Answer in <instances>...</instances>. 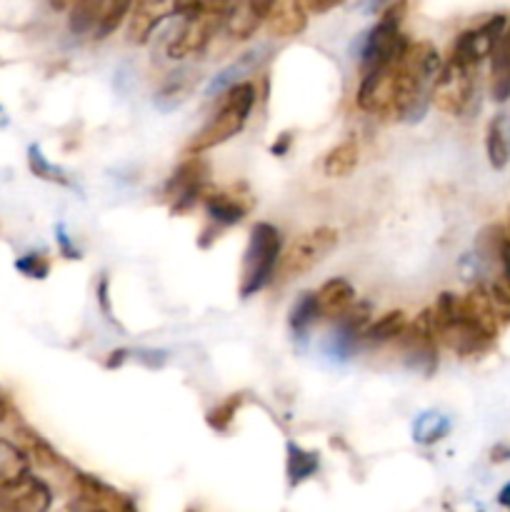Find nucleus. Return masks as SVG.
I'll return each instance as SVG.
<instances>
[{
	"label": "nucleus",
	"mask_w": 510,
	"mask_h": 512,
	"mask_svg": "<svg viewBox=\"0 0 510 512\" xmlns=\"http://www.w3.org/2000/svg\"><path fill=\"white\" fill-rule=\"evenodd\" d=\"M280 255H283V238L280 230L270 223H258L250 233L248 250L243 260V280H240V295L260 293L265 285H270L278 273Z\"/></svg>",
	"instance_id": "39448f33"
},
{
	"label": "nucleus",
	"mask_w": 510,
	"mask_h": 512,
	"mask_svg": "<svg viewBox=\"0 0 510 512\" xmlns=\"http://www.w3.org/2000/svg\"><path fill=\"white\" fill-rule=\"evenodd\" d=\"M430 318H433V330L435 338H438V345L453 350L460 358L483 355L495 343V338H498V333H493L483 323H478L465 310L463 298H458L453 293H440V298L430 308Z\"/></svg>",
	"instance_id": "f03ea898"
},
{
	"label": "nucleus",
	"mask_w": 510,
	"mask_h": 512,
	"mask_svg": "<svg viewBox=\"0 0 510 512\" xmlns=\"http://www.w3.org/2000/svg\"><path fill=\"white\" fill-rule=\"evenodd\" d=\"M403 15L405 0H393L385 8V13L380 15V20L373 25L368 38H365L363 50H360V73H373V70H380L385 65L395 63L398 58H403V53L410 45V40L400 30Z\"/></svg>",
	"instance_id": "423d86ee"
},
{
	"label": "nucleus",
	"mask_w": 510,
	"mask_h": 512,
	"mask_svg": "<svg viewBox=\"0 0 510 512\" xmlns=\"http://www.w3.org/2000/svg\"><path fill=\"white\" fill-rule=\"evenodd\" d=\"M303 3H305V8H308L310 15H323V13H328V10L338 8L343 0H303Z\"/></svg>",
	"instance_id": "72a5a7b5"
},
{
	"label": "nucleus",
	"mask_w": 510,
	"mask_h": 512,
	"mask_svg": "<svg viewBox=\"0 0 510 512\" xmlns=\"http://www.w3.org/2000/svg\"><path fill=\"white\" fill-rule=\"evenodd\" d=\"M30 168H33L35 175H40V178H48V180H58V183H65V178L60 175L58 168H53V165L48 163V160L40 155L38 148H30Z\"/></svg>",
	"instance_id": "2f4dec72"
},
{
	"label": "nucleus",
	"mask_w": 510,
	"mask_h": 512,
	"mask_svg": "<svg viewBox=\"0 0 510 512\" xmlns=\"http://www.w3.org/2000/svg\"><path fill=\"white\" fill-rule=\"evenodd\" d=\"M108 3L110 0H75V5L70 8V30L75 35H83L98 28Z\"/></svg>",
	"instance_id": "4be33fe9"
},
{
	"label": "nucleus",
	"mask_w": 510,
	"mask_h": 512,
	"mask_svg": "<svg viewBox=\"0 0 510 512\" xmlns=\"http://www.w3.org/2000/svg\"><path fill=\"white\" fill-rule=\"evenodd\" d=\"M498 503H500V508H505L510 512V483L503 485V490L498 493Z\"/></svg>",
	"instance_id": "4c0bfd02"
},
{
	"label": "nucleus",
	"mask_w": 510,
	"mask_h": 512,
	"mask_svg": "<svg viewBox=\"0 0 510 512\" xmlns=\"http://www.w3.org/2000/svg\"><path fill=\"white\" fill-rule=\"evenodd\" d=\"M508 20V15L498 13L493 15V18L485 20V23H480L478 28L463 30V33L453 40V48H450L448 58H455L460 60V63H468L473 65V68H478L483 60H490L500 35L508 28Z\"/></svg>",
	"instance_id": "1a4fd4ad"
},
{
	"label": "nucleus",
	"mask_w": 510,
	"mask_h": 512,
	"mask_svg": "<svg viewBox=\"0 0 510 512\" xmlns=\"http://www.w3.org/2000/svg\"><path fill=\"white\" fill-rule=\"evenodd\" d=\"M318 453L303 450L300 445L288 443V480L290 485H300L318 473Z\"/></svg>",
	"instance_id": "5701e85b"
},
{
	"label": "nucleus",
	"mask_w": 510,
	"mask_h": 512,
	"mask_svg": "<svg viewBox=\"0 0 510 512\" xmlns=\"http://www.w3.org/2000/svg\"><path fill=\"white\" fill-rule=\"evenodd\" d=\"M320 318L338 320L355 305V288L345 278H330L315 290Z\"/></svg>",
	"instance_id": "dca6fc26"
},
{
	"label": "nucleus",
	"mask_w": 510,
	"mask_h": 512,
	"mask_svg": "<svg viewBox=\"0 0 510 512\" xmlns=\"http://www.w3.org/2000/svg\"><path fill=\"white\" fill-rule=\"evenodd\" d=\"M238 405H240V398H228L225 403H220L218 408H213L208 413V425L213 430H220V433H225L228 430V425L233 423L235 413H238Z\"/></svg>",
	"instance_id": "c756f323"
},
{
	"label": "nucleus",
	"mask_w": 510,
	"mask_h": 512,
	"mask_svg": "<svg viewBox=\"0 0 510 512\" xmlns=\"http://www.w3.org/2000/svg\"><path fill=\"white\" fill-rule=\"evenodd\" d=\"M238 3L243 5L245 10H250L260 23H265V18H268L270 10H273L275 0H238Z\"/></svg>",
	"instance_id": "473e14b6"
},
{
	"label": "nucleus",
	"mask_w": 510,
	"mask_h": 512,
	"mask_svg": "<svg viewBox=\"0 0 510 512\" xmlns=\"http://www.w3.org/2000/svg\"><path fill=\"white\" fill-rule=\"evenodd\" d=\"M255 95H258V90L250 80H240V83L223 90L218 108L213 110V115L205 120L203 128L188 143V155H200L205 150H213L215 145H223L230 138H235L243 130V125L248 123V115L255 105Z\"/></svg>",
	"instance_id": "7ed1b4c3"
},
{
	"label": "nucleus",
	"mask_w": 510,
	"mask_h": 512,
	"mask_svg": "<svg viewBox=\"0 0 510 512\" xmlns=\"http://www.w3.org/2000/svg\"><path fill=\"white\" fill-rule=\"evenodd\" d=\"M475 73H478V68H473V65L445 58L443 68L435 75L433 88H430V103L440 113L453 115V118L465 115L475 98Z\"/></svg>",
	"instance_id": "0eeeda50"
},
{
	"label": "nucleus",
	"mask_w": 510,
	"mask_h": 512,
	"mask_svg": "<svg viewBox=\"0 0 510 512\" xmlns=\"http://www.w3.org/2000/svg\"><path fill=\"white\" fill-rule=\"evenodd\" d=\"M48 5L53 10H58V13H65V10H70L75 5V0H48Z\"/></svg>",
	"instance_id": "e433bc0d"
},
{
	"label": "nucleus",
	"mask_w": 510,
	"mask_h": 512,
	"mask_svg": "<svg viewBox=\"0 0 510 512\" xmlns=\"http://www.w3.org/2000/svg\"><path fill=\"white\" fill-rule=\"evenodd\" d=\"M490 95L495 103L510 100V20L490 55Z\"/></svg>",
	"instance_id": "f3484780"
},
{
	"label": "nucleus",
	"mask_w": 510,
	"mask_h": 512,
	"mask_svg": "<svg viewBox=\"0 0 510 512\" xmlns=\"http://www.w3.org/2000/svg\"><path fill=\"white\" fill-rule=\"evenodd\" d=\"M308 15L310 13L303 0H275L273 10L265 18V23H268V30L273 38L288 40L308 28Z\"/></svg>",
	"instance_id": "2eb2a0df"
},
{
	"label": "nucleus",
	"mask_w": 510,
	"mask_h": 512,
	"mask_svg": "<svg viewBox=\"0 0 510 512\" xmlns=\"http://www.w3.org/2000/svg\"><path fill=\"white\" fill-rule=\"evenodd\" d=\"M15 268H18L23 275H28V278H38L40 280V278H45V275H48L50 263H48V258H45V255L30 253V255H23V258L15 263Z\"/></svg>",
	"instance_id": "7c9ffc66"
},
{
	"label": "nucleus",
	"mask_w": 510,
	"mask_h": 512,
	"mask_svg": "<svg viewBox=\"0 0 510 512\" xmlns=\"http://www.w3.org/2000/svg\"><path fill=\"white\" fill-rule=\"evenodd\" d=\"M133 3L135 0H110L108 8H105V13H103V18H100L98 28L93 30L95 38H108V35L113 33V30L118 28L125 18H128Z\"/></svg>",
	"instance_id": "bb28decb"
},
{
	"label": "nucleus",
	"mask_w": 510,
	"mask_h": 512,
	"mask_svg": "<svg viewBox=\"0 0 510 512\" xmlns=\"http://www.w3.org/2000/svg\"><path fill=\"white\" fill-rule=\"evenodd\" d=\"M193 73L190 70H180V73H173L168 80L163 83V88H160L158 93V103L165 105V100H170L168 108H173V105L183 103L185 98H188V93L193 90Z\"/></svg>",
	"instance_id": "a878e982"
},
{
	"label": "nucleus",
	"mask_w": 510,
	"mask_h": 512,
	"mask_svg": "<svg viewBox=\"0 0 510 512\" xmlns=\"http://www.w3.org/2000/svg\"><path fill=\"white\" fill-rule=\"evenodd\" d=\"M483 288L485 293H488L490 305H493L500 325L510 323V285L500 278V280H493V283H485Z\"/></svg>",
	"instance_id": "cd10ccee"
},
{
	"label": "nucleus",
	"mask_w": 510,
	"mask_h": 512,
	"mask_svg": "<svg viewBox=\"0 0 510 512\" xmlns=\"http://www.w3.org/2000/svg\"><path fill=\"white\" fill-rule=\"evenodd\" d=\"M28 465L30 458L23 448H18L10 440L0 438V488H5L15 478L28 473Z\"/></svg>",
	"instance_id": "412c9836"
},
{
	"label": "nucleus",
	"mask_w": 510,
	"mask_h": 512,
	"mask_svg": "<svg viewBox=\"0 0 510 512\" xmlns=\"http://www.w3.org/2000/svg\"><path fill=\"white\" fill-rule=\"evenodd\" d=\"M238 0H193L183 13L178 33L168 43V58L183 60L190 55H200L215 35L228 25Z\"/></svg>",
	"instance_id": "20e7f679"
},
{
	"label": "nucleus",
	"mask_w": 510,
	"mask_h": 512,
	"mask_svg": "<svg viewBox=\"0 0 510 512\" xmlns=\"http://www.w3.org/2000/svg\"><path fill=\"white\" fill-rule=\"evenodd\" d=\"M53 505V490L35 475L25 473L0 488V512H48Z\"/></svg>",
	"instance_id": "ddd939ff"
},
{
	"label": "nucleus",
	"mask_w": 510,
	"mask_h": 512,
	"mask_svg": "<svg viewBox=\"0 0 510 512\" xmlns=\"http://www.w3.org/2000/svg\"><path fill=\"white\" fill-rule=\"evenodd\" d=\"M400 345L408 358V365L413 370L430 375L438 368V338L433 330V318L430 310H423L413 323L405 325L403 335H400Z\"/></svg>",
	"instance_id": "9d476101"
},
{
	"label": "nucleus",
	"mask_w": 510,
	"mask_h": 512,
	"mask_svg": "<svg viewBox=\"0 0 510 512\" xmlns=\"http://www.w3.org/2000/svg\"><path fill=\"white\" fill-rule=\"evenodd\" d=\"M443 68V58L433 43H410L403 58L385 68L365 73L358 88V108L378 118L398 120L420 110L430 100L435 75Z\"/></svg>",
	"instance_id": "f257e3e1"
},
{
	"label": "nucleus",
	"mask_w": 510,
	"mask_h": 512,
	"mask_svg": "<svg viewBox=\"0 0 510 512\" xmlns=\"http://www.w3.org/2000/svg\"><path fill=\"white\" fill-rule=\"evenodd\" d=\"M490 460H493V463H505V460H510V445H495L493 453H490Z\"/></svg>",
	"instance_id": "f704fd0d"
},
{
	"label": "nucleus",
	"mask_w": 510,
	"mask_h": 512,
	"mask_svg": "<svg viewBox=\"0 0 510 512\" xmlns=\"http://www.w3.org/2000/svg\"><path fill=\"white\" fill-rule=\"evenodd\" d=\"M448 430H450V420L445 418V415L425 413V415H420L418 423H415L413 435L418 443L433 445V443H438V440H443L445 435H448Z\"/></svg>",
	"instance_id": "393cba45"
},
{
	"label": "nucleus",
	"mask_w": 510,
	"mask_h": 512,
	"mask_svg": "<svg viewBox=\"0 0 510 512\" xmlns=\"http://www.w3.org/2000/svg\"><path fill=\"white\" fill-rule=\"evenodd\" d=\"M360 160V148L353 138L343 140V143L335 145L323 160V170L328 178H348L355 168H358Z\"/></svg>",
	"instance_id": "aec40b11"
},
{
	"label": "nucleus",
	"mask_w": 510,
	"mask_h": 512,
	"mask_svg": "<svg viewBox=\"0 0 510 512\" xmlns=\"http://www.w3.org/2000/svg\"><path fill=\"white\" fill-rule=\"evenodd\" d=\"M485 155L495 170H505L510 163V133L505 115H495L485 130Z\"/></svg>",
	"instance_id": "a211bd4d"
},
{
	"label": "nucleus",
	"mask_w": 510,
	"mask_h": 512,
	"mask_svg": "<svg viewBox=\"0 0 510 512\" xmlns=\"http://www.w3.org/2000/svg\"><path fill=\"white\" fill-rule=\"evenodd\" d=\"M193 0H135L128 13V40L135 45L148 43L150 35L173 15H183Z\"/></svg>",
	"instance_id": "9b49d317"
},
{
	"label": "nucleus",
	"mask_w": 510,
	"mask_h": 512,
	"mask_svg": "<svg viewBox=\"0 0 510 512\" xmlns=\"http://www.w3.org/2000/svg\"><path fill=\"white\" fill-rule=\"evenodd\" d=\"M408 318H405L403 310H390V313L380 315L375 323H368V328L363 330V338L360 343L365 345H383L390 340H398L403 335Z\"/></svg>",
	"instance_id": "6ab92c4d"
},
{
	"label": "nucleus",
	"mask_w": 510,
	"mask_h": 512,
	"mask_svg": "<svg viewBox=\"0 0 510 512\" xmlns=\"http://www.w3.org/2000/svg\"><path fill=\"white\" fill-rule=\"evenodd\" d=\"M335 245H338V230L328 228V225L308 230L300 238H295L288 245V250L280 255L278 273L275 275H280V280L300 278V275L310 273L318 263H323Z\"/></svg>",
	"instance_id": "6e6552de"
},
{
	"label": "nucleus",
	"mask_w": 510,
	"mask_h": 512,
	"mask_svg": "<svg viewBox=\"0 0 510 512\" xmlns=\"http://www.w3.org/2000/svg\"><path fill=\"white\" fill-rule=\"evenodd\" d=\"M490 250H493L495 260H498V265H500V278L510 285V230L493 228Z\"/></svg>",
	"instance_id": "c85d7f7f"
},
{
	"label": "nucleus",
	"mask_w": 510,
	"mask_h": 512,
	"mask_svg": "<svg viewBox=\"0 0 510 512\" xmlns=\"http://www.w3.org/2000/svg\"><path fill=\"white\" fill-rule=\"evenodd\" d=\"M203 205L213 223L235 225L248 215L250 198L240 195L238 190H205Z\"/></svg>",
	"instance_id": "4468645a"
},
{
	"label": "nucleus",
	"mask_w": 510,
	"mask_h": 512,
	"mask_svg": "<svg viewBox=\"0 0 510 512\" xmlns=\"http://www.w3.org/2000/svg\"><path fill=\"white\" fill-rule=\"evenodd\" d=\"M5 418H8V405L0 400V423H5Z\"/></svg>",
	"instance_id": "58836bf2"
},
{
	"label": "nucleus",
	"mask_w": 510,
	"mask_h": 512,
	"mask_svg": "<svg viewBox=\"0 0 510 512\" xmlns=\"http://www.w3.org/2000/svg\"><path fill=\"white\" fill-rule=\"evenodd\" d=\"M288 145H290V133H283L278 143H273V155H285L288 153Z\"/></svg>",
	"instance_id": "c9c22d12"
},
{
	"label": "nucleus",
	"mask_w": 510,
	"mask_h": 512,
	"mask_svg": "<svg viewBox=\"0 0 510 512\" xmlns=\"http://www.w3.org/2000/svg\"><path fill=\"white\" fill-rule=\"evenodd\" d=\"M208 168L198 155H190L185 163L178 165L170 180L165 183V195L173 203V213H185L193 208L198 200H203L205 190H208Z\"/></svg>",
	"instance_id": "f8f14e48"
},
{
	"label": "nucleus",
	"mask_w": 510,
	"mask_h": 512,
	"mask_svg": "<svg viewBox=\"0 0 510 512\" xmlns=\"http://www.w3.org/2000/svg\"><path fill=\"white\" fill-rule=\"evenodd\" d=\"M320 320L318 300H315V293H303L298 300H295L293 310H290V328H293L295 335H305L315 323Z\"/></svg>",
	"instance_id": "b1692460"
}]
</instances>
